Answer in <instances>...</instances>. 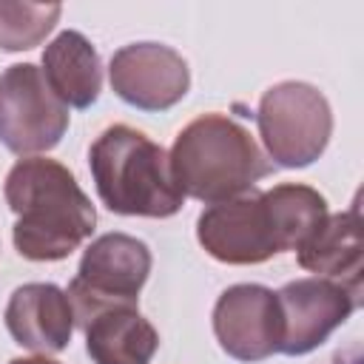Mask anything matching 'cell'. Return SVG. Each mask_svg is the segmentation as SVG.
Listing matches in <instances>:
<instances>
[{
    "label": "cell",
    "instance_id": "obj_1",
    "mask_svg": "<svg viewBox=\"0 0 364 364\" xmlns=\"http://www.w3.org/2000/svg\"><path fill=\"white\" fill-rule=\"evenodd\" d=\"M3 193L17 222L11 242L28 262L68 259L97 225V210L74 173L48 156H23L11 165Z\"/></svg>",
    "mask_w": 364,
    "mask_h": 364
},
{
    "label": "cell",
    "instance_id": "obj_2",
    "mask_svg": "<svg viewBox=\"0 0 364 364\" xmlns=\"http://www.w3.org/2000/svg\"><path fill=\"white\" fill-rule=\"evenodd\" d=\"M179 191L205 205H219L253 191L273 171L253 134L225 114L191 119L168 154Z\"/></svg>",
    "mask_w": 364,
    "mask_h": 364
},
{
    "label": "cell",
    "instance_id": "obj_3",
    "mask_svg": "<svg viewBox=\"0 0 364 364\" xmlns=\"http://www.w3.org/2000/svg\"><path fill=\"white\" fill-rule=\"evenodd\" d=\"M88 168L97 196L111 213L168 219L185 202L165 148L125 122L108 125L91 142Z\"/></svg>",
    "mask_w": 364,
    "mask_h": 364
},
{
    "label": "cell",
    "instance_id": "obj_4",
    "mask_svg": "<svg viewBox=\"0 0 364 364\" xmlns=\"http://www.w3.org/2000/svg\"><path fill=\"white\" fill-rule=\"evenodd\" d=\"M259 136L267 159L282 168L313 165L333 134V111L327 97L301 80L270 85L256 111Z\"/></svg>",
    "mask_w": 364,
    "mask_h": 364
},
{
    "label": "cell",
    "instance_id": "obj_5",
    "mask_svg": "<svg viewBox=\"0 0 364 364\" xmlns=\"http://www.w3.org/2000/svg\"><path fill=\"white\" fill-rule=\"evenodd\" d=\"M151 250L142 239L128 233H105L94 239L68 284L74 321L85 327L97 313L111 307H136L139 290L151 273Z\"/></svg>",
    "mask_w": 364,
    "mask_h": 364
},
{
    "label": "cell",
    "instance_id": "obj_6",
    "mask_svg": "<svg viewBox=\"0 0 364 364\" xmlns=\"http://www.w3.org/2000/svg\"><path fill=\"white\" fill-rule=\"evenodd\" d=\"M68 131V108L54 97L34 63H14L0 74V142L20 156H40Z\"/></svg>",
    "mask_w": 364,
    "mask_h": 364
},
{
    "label": "cell",
    "instance_id": "obj_7",
    "mask_svg": "<svg viewBox=\"0 0 364 364\" xmlns=\"http://www.w3.org/2000/svg\"><path fill=\"white\" fill-rule=\"evenodd\" d=\"M196 239L222 264H262L282 253L262 191L210 205L196 219Z\"/></svg>",
    "mask_w": 364,
    "mask_h": 364
},
{
    "label": "cell",
    "instance_id": "obj_8",
    "mask_svg": "<svg viewBox=\"0 0 364 364\" xmlns=\"http://www.w3.org/2000/svg\"><path fill=\"white\" fill-rule=\"evenodd\" d=\"M114 94L139 111H168L191 88L185 57L165 43H128L108 63Z\"/></svg>",
    "mask_w": 364,
    "mask_h": 364
},
{
    "label": "cell",
    "instance_id": "obj_9",
    "mask_svg": "<svg viewBox=\"0 0 364 364\" xmlns=\"http://www.w3.org/2000/svg\"><path fill=\"white\" fill-rule=\"evenodd\" d=\"M279 313H282V341L279 353L284 355H307L321 347L336 327H341L353 310L361 304L338 282L307 276L287 282L279 293Z\"/></svg>",
    "mask_w": 364,
    "mask_h": 364
},
{
    "label": "cell",
    "instance_id": "obj_10",
    "mask_svg": "<svg viewBox=\"0 0 364 364\" xmlns=\"http://www.w3.org/2000/svg\"><path fill=\"white\" fill-rule=\"evenodd\" d=\"M213 336L236 361H264L279 353V299L264 284H230L213 304Z\"/></svg>",
    "mask_w": 364,
    "mask_h": 364
},
{
    "label": "cell",
    "instance_id": "obj_11",
    "mask_svg": "<svg viewBox=\"0 0 364 364\" xmlns=\"http://www.w3.org/2000/svg\"><path fill=\"white\" fill-rule=\"evenodd\" d=\"M3 321L9 336L40 355L60 353L68 347L74 333V307L68 293L51 282H28L20 284L3 310Z\"/></svg>",
    "mask_w": 364,
    "mask_h": 364
},
{
    "label": "cell",
    "instance_id": "obj_12",
    "mask_svg": "<svg viewBox=\"0 0 364 364\" xmlns=\"http://www.w3.org/2000/svg\"><path fill=\"white\" fill-rule=\"evenodd\" d=\"M299 264L321 279L338 282L353 296L361 299V210L353 205L350 210L333 213L324 225L296 250Z\"/></svg>",
    "mask_w": 364,
    "mask_h": 364
},
{
    "label": "cell",
    "instance_id": "obj_13",
    "mask_svg": "<svg viewBox=\"0 0 364 364\" xmlns=\"http://www.w3.org/2000/svg\"><path fill=\"white\" fill-rule=\"evenodd\" d=\"M43 77L65 108H91L102 91V63L82 31H60L43 51Z\"/></svg>",
    "mask_w": 364,
    "mask_h": 364
},
{
    "label": "cell",
    "instance_id": "obj_14",
    "mask_svg": "<svg viewBox=\"0 0 364 364\" xmlns=\"http://www.w3.org/2000/svg\"><path fill=\"white\" fill-rule=\"evenodd\" d=\"M85 350L94 364H151L159 333L136 307H111L85 327Z\"/></svg>",
    "mask_w": 364,
    "mask_h": 364
},
{
    "label": "cell",
    "instance_id": "obj_15",
    "mask_svg": "<svg viewBox=\"0 0 364 364\" xmlns=\"http://www.w3.org/2000/svg\"><path fill=\"white\" fill-rule=\"evenodd\" d=\"M262 199L270 210L282 253L284 250H299L330 216L327 213V199L301 182H282L273 185L270 191H262Z\"/></svg>",
    "mask_w": 364,
    "mask_h": 364
},
{
    "label": "cell",
    "instance_id": "obj_16",
    "mask_svg": "<svg viewBox=\"0 0 364 364\" xmlns=\"http://www.w3.org/2000/svg\"><path fill=\"white\" fill-rule=\"evenodd\" d=\"M63 14L60 3H0V51L40 46Z\"/></svg>",
    "mask_w": 364,
    "mask_h": 364
},
{
    "label": "cell",
    "instance_id": "obj_17",
    "mask_svg": "<svg viewBox=\"0 0 364 364\" xmlns=\"http://www.w3.org/2000/svg\"><path fill=\"white\" fill-rule=\"evenodd\" d=\"M9 364H60V361H54L48 355H26V358H11Z\"/></svg>",
    "mask_w": 364,
    "mask_h": 364
},
{
    "label": "cell",
    "instance_id": "obj_18",
    "mask_svg": "<svg viewBox=\"0 0 364 364\" xmlns=\"http://www.w3.org/2000/svg\"><path fill=\"white\" fill-rule=\"evenodd\" d=\"M350 364H361V361H350Z\"/></svg>",
    "mask_w": 364,
    "mask_h": 364
}]
</instances>
